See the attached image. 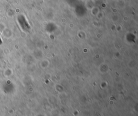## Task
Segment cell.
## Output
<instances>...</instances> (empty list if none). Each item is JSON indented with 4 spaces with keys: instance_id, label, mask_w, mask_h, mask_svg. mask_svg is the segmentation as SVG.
Returning <instances> with one entry per match:
<instances>
[{
    "instance_id": "cell-1",
    "label": "cell",
    "mask_w": 138,
    "mask_h": 116,
    "mask_svg": "<svg viewBox=\"0 0 138 116\" xmlns=\"http://www.w3.org/2000/svg\"><path fill=\"white\" fill-rule=\"evenodd\" d=\"M2 42V40H1V37H0V44H1Z\"/></svg>"
}]
</instances>
